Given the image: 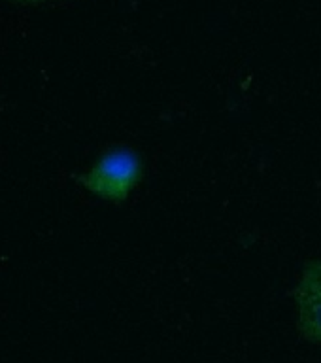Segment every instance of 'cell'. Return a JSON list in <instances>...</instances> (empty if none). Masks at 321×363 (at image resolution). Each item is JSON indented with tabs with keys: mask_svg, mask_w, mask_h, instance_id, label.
<instances>
[{
	"mask_svg": "<svg viewBox=\"0 0 321 363\" xmlns=\"http://www.w3.org/2000/svg\"><path fill=\"white\" fill-rule=\"evenodd\" d=\"M140 178V155L130 147H112L93 164V169L74 176L79 186L113 203H121L129 197Z\"/></svg>",
	"mask_w": 321,
	"mask_h": 363,
	"instance_id": "cell-1",
	"label": "cell"
},
{
	"mask_svg": "<svg viewBox=\"0 0 321 363\" xmlns=\"http://www.w3.org/2000/svg\"><path fill=\"white\" fill-rule=\"evenodd\" d=\"M293 297L299 311V333L306 340L321 345V259L306 263Z\"/></svg>",
	"mask_w": 321,
	"mask_h": 363,
	"instance_id": "cell-2",
	"label": "cell"
},
{
	"mask_svg": "<svg viewBox=\"0 0 321 363\" xmlns=\"http://www.w3.org/2000/svg\"><path fill=\"white\" fill-rule=\"evenodd\" d=\"M8 2H17V4H38V2H45V0H8Z\"/></svg>",
	"mask_w": 321,
	"mask_h": 363,
	"instance_id": "cell-3",
	"label": "cell"
}]
</instances>
